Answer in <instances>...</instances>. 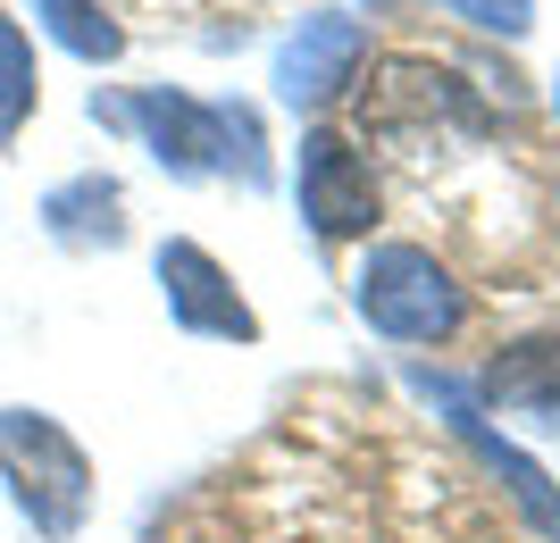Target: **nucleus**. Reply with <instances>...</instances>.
Masks as SVG:
<instances>
[{
	"label": "nucleus",
	"mask_w": 560,
	"mask_h": 543,
	"mask_svg": "<svg viewBox=\"0 0 560 543\" xmlns=\"http://www.w3.org/2000/svg\"><path fill=\"white\" fill-rule=\"evenodd\" d=\"M176 543H511L468 476L376 410L293 418L192 501Z\"/></svg>",
	"instance_id": "nucleus-1"
},
{
	"label": "nucleus",
	"mask_w": 560,
	"mask_h": 543,
	"mask_svg": "<svg viewBox=\"0 0 560 543\" xmlns=\"http://www.w3.org/2000/svg\"><path fill=\"white\" fill-rule=\"evenodd\" d=\"M0 476H9L18 510L34 519V535L50 543H68L93 510V460L50 410H0Z\"/></svg>",
	"instance_id": "nucleus-2"
},
{
	"label": "nucleus",
	"mask_w": 560,
	"mask_h": 543,
	"mask_svg": "<svg viewBox=\"0 0 560 543\" xmlns=\"http://www.w3.org/2000/svg\"><path fill=\"white\" fill-rule=\"evenodd\" d=\"M351 293H360V318H369L376 334H394V343H444V334L468 318L460 284H452L444 260L419 251V243H385V251H369Z\"/></svg>",
	"instance_id": "nucleus-3"
},
{
	"label": "nucleus",
	"mask_w": 560,
	"mask_h": 543,
	"mask_svg": "<svg viewBox=\"0 0 560 543\" xmlns=\"http://www.w3.org/2000/svg\"><path fill=\"white\" fill-rule=\"evenodd\" d=\"M126 118L151 134V151H160L176 176H201V167H234L243 185H259L268 167H259V126L252 109H201V101L185 93H142Z\"/></svg>",
	"instance_id": "nucleus-4"
},
{
	"label": "nucleus",
	"mask_w": 560,
	"mask_h": 543,
	"mask_svg": "<svg viewBox=\"0 0 560 543\" xmlns=\"http://www.w3.org/2000/svg\"><path fill=\"white\" fill-rule=\"evenodd\" d=\"M302 217L318 226V235H369L376 226V185H369V160L351 151L343 134H310L302 142Z\"/></svg>",
	"instance_id": "nucleus-5"
},
{
	"label": "nucleus",
	"mask_w": 560,
	"mask_h": 543,
	"mask_svg": "<svg viewBox=\"0 0 560 543\" xmlns=\"http://www.w3.org/2000/svg\"><path fill=\"white\" fill-rule=\"evenodd\" d=\"M360 50H369V34H360V17H302V34L277 50V93L293 101V109H318V101H335L351 84V68H360Z\"/></svg>",
	"instance_id": "nucleus-6"
},
{
	"label": "nucleus",
	"mask_w": 560,
	"mask_h": 543,
	"mask_svg": "<svg viewBox=\"0 0 560 543\" xmlns=\"http://www.w3.org/2000/svg\"><path fill=\"white\" fill-rule=\"evenodd\" d=\"M160 293H167V309H176L192 334H234V343L259 334V318L243 309V293L226 284V268H218L201 243H167L160 251Z\"/></svg>",
	"instance_id": "nucleus-7"
},
{
	"label": "nucleus",
	"mask_w": 560,
	"mask_h": 543,
	"mask_svg": "<svg viewBox=\"0 0 560 543\" xmlns=\"http://www.w3.org/2000/svg\"><path fill=\"white\" fill-rule=\"evenodd\" d=\"M435 393H444L452 426H460V444L477 451V460H486V469L502 476V485H511V501H518V510H527V519H536L544 535L560 543V494H552V476H544V469H536V460H527V451H518V444H502V435H493V426L477 418V410H468L460 393H452V385H435Z\"/></svg>",
	"instance_id": "nucleus-8"
},
{
	"label": "nucleus",
	"mask_w": 560,
	"mask_h": 543,
	"mask_svg": "<svg viewBox=\"0 0 560 543\" xmlns=\"http://www.w3.org/2000/svg\"><path fill=\"white\" fill-rule=\"evenodd\" d=\"M486 393L502 410H518L527 426H552L560 435V343H518L486 368Z\"/></svg>",
	"instance_id": "nucleus-9"
},
{
	"label": "nucleus",
	"mask_w": 560,
	"mask_h": 543,
	"mask_svg": "<svg viewBox=\"0 0 560 543\" xmlns=\"http://www.w3.org/2000/svg\"><path fill=\"white\" fill-rule=\"evenodd\" d=\"M126 192H117V176H75V185H59L43 201L50 217V235H68V243H117L126 235Z\"/></svg>",
	"instance_id": "nucleus-10"
},
{
	"label": "nucleus",
	"mask_w": 560,
	"mask_h": 543,
	"mask_svg": "<svg viewBox=\"0 0 560 543\" xmlns=\"http://www.w3.org/2000/svg\"><path fill=\"white\" fill-rule=\"evenodd\" d=\"M34 43H25V25L0 9V142H18L25 118H34Z\"/></svg>",
	"instance_id": "nucleus-11"
},
{
	"label": "nucleus",
	"mask_w": 560,
	"mask_h": 543,
	"mask_svg": "<svg viewBox=\"0 0 560 543\" xmlns=\"http://www.w3.org/2000/svg\"><path fill=\"white\" fill-rule=\"evenodd\" d=\"M34 17H43L50 43H68L75 59H101V68H109L117 50H126V34L101 17V0H34Z\"/></svg>",
	"instance_id": "nucleus-12"
},
{
	"label": "nucleus",
	"mask_w": 560,
	"mask_h": 543,
	"mask_svg": "<svg viewBox=\"0 0 560 543\" xmlns=\"http://www.w3.org/2000/svg\"><path fill=\"white\" fill-rule=\"evenodd\" d=\"M468 25H486V34H527L536 25V0H452Z\"/></svg>",
	"instance_id": "nucleus-13"
}]
</instances>
